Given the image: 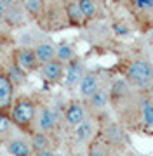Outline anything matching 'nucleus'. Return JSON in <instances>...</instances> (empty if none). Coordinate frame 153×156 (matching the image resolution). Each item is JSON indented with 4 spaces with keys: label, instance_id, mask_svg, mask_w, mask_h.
<instances>
[{
    "label": "nucleus",
    "instance_id": "f257e3e1",
    "mask_svg": "<svg viewBox=\"0 0 153 156\" xmlns=\"http://www.w3.org/2000/svg\"><path fill=\"white\" fill-rule=\"evenodd\" d=\"M124 78L139 92H153V62L146 57H136L125 66Z\"/></svg>",
    "mask_w": 153,
    "mask_h": 156
},
{
    "label": "nucleus",
    "instance_id": "f03ea898",
    "mask_svg": "<svg viewBox=\"0 0 153 156\" xmlns=\"http://www.w3.org/2000/svg\"><path fill=\"white\" fill-rule=\"evenodd\" d=\"M11 118L12 122L19 125V127H28L33 123V120L37 118V108H35L33 101L28 97H21L12 104L11 109Z\"/></svg>",
    "mask_w": 153,
    "mask_h": 156
},
{
    "label": "nucleus",
    "instance_id": "7ed1b4c3",
    "mask_svg": "<svg viewBox=\"0 0 153 156\" xmlns=\"http://www.w3.org/2000/svg\"><path fill=\"white\" fill-rule=\"evenodd\" d=\"M137 115L141 120L143 127L146 130H153V95L151 92H139L136 95Z\"/></svg>",
    "mask_w": 153,
    "mask_h": 156
},
{
    "label": "nucleus",
    "instance_id": "20e7f679",
    "mask_svg": "<svg viewBox=\"0 0 153 156\" xmlns=\"http://www.w3.org/2000/svg\"><path fill=\"white\" fill-rule=\"evenodd\" d=\"M136 92L137 90L124 76L115 78L113 82L110 83V97H111V102H117V104L118 102H129V101H132Z\"/></svg>",
    "mask_w": 153,
    "mask_h": 156
},
{
    "label": "nucleus",
    "instance_id": "39448f33",
    "mask_svg": "<svg viewBox=\"0 0 153 156\" xmlns=\"http://www.w3.org/2000/svg\"><path fill=\"white\" fill-rule=\"evenodd\" d=\"M87 73L85 69V64L84 61H80V59H73L71 62L66 64V69H64V78H63V83L68 90H73L78 87L80 80L84 78V75Z\"/></svg>",
    "mask_w": 153,
    "mask_h": 156
},
{
    "label": "nucleus",
    "instance_id": "423d86ee",
    "mask_svg": "<svg viewBox=\"0 0 153 156\" xmlns=\"http://www.w3.org/2000/svg\"><path fill=\"white\" fill-rule=\"evenodd\" d=\"M85 106H87V111L91 109L94 113H103L106 109L110 104H111V97H110V87L106 85H101L99 89L94 92V94L89 97V99H85Z\"/></svg>",
    "mask_w": 153,
    "mask_h": 156
},
{
    "label": "nucleus",
    "instance_id": "0eeeda50",
    "mask_svg": "<svg viewBox=\"0 0 153 156\" xmlns=\"http://www.w3.org/2000/svg\"><path fill=\"white\" fill-rule=\"evenodd\" d=\"M101 85H103L101 73L99 71H87L84 75V78L80 80L77 90H78V95L82 97V99H89Z\"/></svg>",
    "mask_w": 153,
    "mask_h": 156
},
{
    "label": "nucleus",
    "instance_id": "6e6552de",
    "mask_svg": "<svg viewBox=\"0 0 153 156\" xmlns=\"http://www.w3.org/2000/svg\"><path fill=\"white\" fill-rule=\"evenodd\" d=\"M87 116H89L87 106H85V104H82L80 101H71L68 106H66L64 113H63V118H64L66 125H68V127H73V128L77 127L78 123L84 122Z\"/></svg>",
    "mask_w": 153,
    "mask_h": 156
},
{
    "label": "nucleus",
    "instance_id": "1a4fd4ad",
    "mask_svg": "<svg viewBox=\"0 0 153 156\" xmlns=\"http://www.w3.org/2000/svg\"><path fill=\"white\" fill-rule=\"evenodd\" d=\"M64 69H66V64L54 59L46 64H40V76L49 83H57L64 78Z\"/></svg>",
    "mask_w": 153,
    "mask_h": 156
},
{
    "label": "nucleus",
    "instance_id": "9d476101",
    "mask_svg": "<svg viewBox=\"0 0 153 156\" xmlns=\"http://www.w3.org/2000/svg\"><path fill=\"white\" fill-rule=\"evenodd\" d=\"M57 120H59V116H57L56 109L49 108V106H44L38 111V116H37V130L49 134V132H52L56 128Z\"/></svg>",
    "mask_w": 153,
    "mask_h": 156
},
{
    "label": "nucleus",
    "instance_id": "9b49d317",
    "mask_svg": "<svg viewBox=\"0 0 153 156\" xmlns=\"http://www.w3.org/2000/svg\"><path fill=\"white\" fill-rule=\"evenodd\" d=\"M14 82L9 75H0V111L11 109L14 104Z\"/></svg>",
    "mask_w": 153,
    "mask_h": 156
},
{
    "label": "nucleus",
    "instance_id": "f8f14e48",
    "mask_svg": "<svg viewBox=\"0 0 153 156\" xmlns=\"http://www.w3.org/2000/svg\"><path fill=\"white\" fill-rule=\"evenodd\" d=\"M16 64L26 73L35 71L40 66L38 61H37V56H35V50L30 49V47H23L16 52Z\"/></svg>",
    "mask_w": 153,
    "mask_h": 156
},
{
    "label": "nucleus",
    "instance_id": "ddd939ff",
    "mask_svg": "<svg viewBox=\"0 0 153 156\" xmlns=\"http://www.w3.org/2000/svg\"><path fill=\"white\" fill-rule=\"evenodd\" d=\"M26 14L28 12L24 11V7L17 2V4H9L5 7V19L4 23H7L12 28H17V26H23L26 23Z\"/></svg>",
    "mask_w": 153,
    "mask_h": 156
},
{
    "label": "nucleus",
    "instance_id": "4468645a",
    "mask_svg": "<svg viewBox=\"0 0 153 156\" xmlns=\"http://www.w3.org/2000/svg\"><path fill=\"white\" fill-rule=\"evenodd\" d=\"M7 153L12 156H31L33 154V147L31 142L23 137H14V139L7 140Z\"/></svg>",
    "mask_w": 153,
    "mask_h": 156
},
{
    "label": "nucleus",
    "instance_id": "2eb2a0df",
    "mask_svg": "<svg viewBox=\"0 0 153 156\" xmlns=\"http://www.w3.org/2000/svg\"><path fill=\"white\" fill-rule=\"evenodd\" d=\"M94 134H96V122L89 116L75 127V139H77V142H80V144L89 142V140L94 137Z\"/></svg>",
    "mask_w": 153,
    "mask_h": 156
},
{
    "label": "nucleus",
    "instance_id": "dca6fc26",
    "mask_svg": "<svg viewBox=\"0 0 153 156\" xmlns=\"http://www.w3.org/2000/svg\"><path fill=\"white\" fill-rule=\"evenodd\" d=\"M33 50L38 64H46V62L56 59V44H52V42H38L33 47Z\"/></svg>",
    "mask_w": 153,
    "mask_h": 156
},
{
    "label": "nucleus",
    "instance_id": "f3484780",
    "mask_svg": "<svg viewBox=\"0 0 153 156\" xmlns=\"http://www.w3.org/2000/svg\"><path fill=\"white\" fill-rule=\"evenodd\" d=\"M64 16L71 26H82L85 23V17L80 11V5L77 0H66L64 2Z\"/></svg>",
    "mask_w": 153,
    "mask_h": 156
},
{
    "label": "nucleus",
    "instance_id": "a211bd4d",
    "mask_svg": "<svg viewBox=\"0 0 153 156\" xmlns=\"http://www.w3.org/2000/svg\"><path fill=\"white\" fill-rule=\"evenodd\" d=\"M56 59L61 61L63 64H68L73 59H77V50L71 44L68 42H63V44L56 45Z\"/></svg>",
    "mask_w": 153,
    "mask_h": 156
},
{
    "label": "nucleus",
    "instance_id": "6ab92c4d",
    "mask_svg": "<svg viewBox=\"0 0 153 156\" xmlns=\"http://www.w3.org/2000/svg\"><path fill=\"white\" fill-rule=\"evenodd\" d=\"M80 5V11L84 14L85 21H92L97 17V12H99V5H97L96 0H77Z\"/></svg>",
    "mask_w": 153,
    "mask_h": 156
},
{
    "label": "nucleus",
    "instance_id": "aec40b11",
    "mask_svg": "<svg viewBox=\"0 0 153 156\" xmlns=\"http://www.w3.org/2000/svg\"><path fill=\"white\" fill-rule=\"evenodd\" d=\"M31 147H33L35 153H38V151H44V149H49V144H51V140H49V137H47L46 132H35L33 135H31Z\"/></svg>",
    "mask_w": 153,
    "mask_h": 156
},
{
    "label": "nucleus",
    "instance_id": "412c9836",
    "mask_svg": "<svg viewBox=\"0 0 153 156\" xmlns=\"http://www.w3.org/2000/svg\"><path fill=\"white\" fill-rule=\"evenodd\" d=\"M132 9L139 16H151L153 14V0H132Z\"/></svg>",
    "mask_w": 153,
    "mask_h": 156
},
{
    "label": "nucleus",
    "instance_id": "4be33fe9",
    "mask_svg": "<svg viewBox=\"0 0 153 156\" xmlns=\"http://www.w3.org/2000/svg\"><path fill=\"white\" fill-rule=\"evenodd\" d=\"M23 7H24V11L28 12V16L37 17L44 11V0H24Z\"/></svg>",
    "mask_w": 153,
    "mask_h": 156
},
{
    "label": "nucleus",
    "instance_id": "5701e85b",
    "mask_svg": "<svg viewBox=\"0 0 153 156\" xmlns=\"http://www.w3.org/2000/svg\"><path fill=\"white\" fill-rule=\"evenodd\" d=\"M7 75H9V78L14 82V85L23 83L24 80H26V71H24V69H21V68L16 64V62H14V64H11V68H9V73H7Z\"/></svg>",
    "mask_w": 153,
    "mask_h": 156
},
{
    "label": "nucleus",
    "instance_id": "b1692460",
    "mask_svg": "<svg viewBox=\"0 0 153 156\" xmlns=\"http://www.w3.org/2000/svg\"><path fill=\"white\" fill-rule=\"evenodd\" d=\"M106 137L111 140V142H118V140H122V137H124L122 128L117 127V125H110V127L106 128Z\"/></svg>",
    "mask_w": 153,
    "mask_h": 156
},
{
    "label": "nucleus",
    "instance_id": "393cba45",
    "mask_svg": "<svg viewBox=\"0 0 153 156\" xmlns=\"http://www.w3.org/2000/svg\"><path fill=\"white\" fill-rule=\"evenodd\" d=\"M11 130V120L7 116H4L2 113H0V135H4V134H7Z\"/></svg>",
    "mask_w": 153,
    "mask_h": 156
},
{
    "label": "nucleus",
    "instance_id": "a878e982",
    "mask_svg": "<svg viewBox=\"0 0 153 156\" xmlns=\"http://www.w3.org/2000/svg\"><path fill=\"white\" fill-rule=\"evenodd\" d=\"M113 31H115L117 35H120V37L129 35V28H127L125 24H122V23H115V24H113Z\"/></svg>",
    "mask_w": 153,
    "mask_h": 156
},
{
    "label": "nucleus",
    "instance_id": "bb28decb",
    "mask_svg": "<svg viewBox=\"0 0 153 156\" xmlns=\"http://www.w3.org/2000/svg\"><path fill=\"white\" fill-rule=\"evenodd\" d=\"M89 156H110V154H108L106 149H104V147H101V146H92Z\"/></svg>",
    "mask_w": 153,
    "mask_h": 156
},
{
    "label": "nucleus",
    "instance_id": "cd10ccee",
    "mask_svg": "<svg viewBox=\"0 0 153 156\" xmlns=\"http://www.w3.org/2000/svg\"><path fill=\"white\" fill-rule=\"evenodd\" d=\"M5 7L7 5L2 2V0H0V24L4 23V19H5Z\"/></svg>",
    "mask_w": 153,
    "mask_h": 156
},
{
    "label": "nucleus",
    "instance_id": "c85d7f7f",
    "mask_svg": "<svg viewBox=\"0 0 153 156\" xmlns=\"http://www.w3.org/2000/svg\"><path fill=\"white\" fill-rule=\"evenodd\" d=\"M37 156H56V153L51 149H44V151H38L37 153Z\"/></svg>",
    "mask_w": 153,
    "mask_h": 156
},
{
    "label": "nucleus",
    "instance_id": "c756f323",
    "mask_svg": "<svg viewBox=\"0 0 153 156\" xmlns=\"http://www.w3.org/2000/svg\"><path fill=\"white\" fill-rule=\"evenodd\" d=\"M148 42H150V44L153 45V28L150 30V31H148Z\"/></svg>",
    "mask_w": 153,
    "mask_h": 156
},
{
    "label": "nucleus",
    "instance_id": "7c9ffc66",
    "mask_svg": "<svg viewBox=\"0 0 153 156\" xmlns=\"http://www.w3.org/2000/svg\"><path fill=\"white\" fill-rule=\"evenodd\" d=\"M2 2H4V4H5V5H9V4H17V2H19V0H2Z\"/></svg>",
    "mask_w": 153,
    "mask_h": 156
},
{
    "label": "nucleus",
    "instance_id": "2f4dec72",
    "mask_svg": "<svg viewBox=\"0 0 153 156\" xmlns=\"http://www.w3.org/2000/svg\"><path fill=\"white\" fill-rule=\"evenodd\" d=\"M96 2H99V0H96Z\"/></svg>",
    "mask_w": 153,
    "mask_h": 156
},
{
    "label": "nucleus",
    "instance_id": "473e14b6",
    "mask_svg": "<svg viewBox=\"0 0 153 156\" xmlns=\"http://www.w3.org/2000/svg\"><path fill=\"white\" fill-rule=\"evenodd\" d=\"M151 95H153V92H151Z\"/></svg>",
    "mask_w": 153,
    "mask_h": 156
}]
</instances>
